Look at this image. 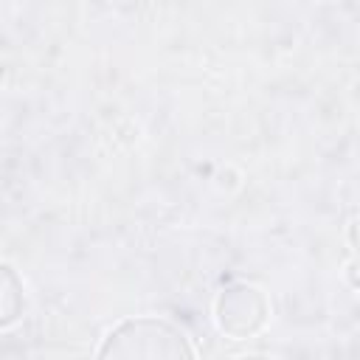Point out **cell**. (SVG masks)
<instances>
[{
    "label": "cell",
    "mask_w": 360,
    "mask_h": 360,
    "mask_svg": "<svg viewBox=\"0 0 360 360\" xmlns=\"http://www.w3.org/2000/svg\"><path fill=\"white\" fill-rule=\"evenodd\" d=\"M98 357L177 360V357H194V349L186 332L163 318H129L107 332V338L98 346Z\"/></svg>",
    "instance_id": "6da1fadb"
},
{
    "label": "cell",
    "mask_w": 360,
    "mask_h": 360,
    "mask_svg": "<svg viewBox=\"0 0 360 360\" xmlns=\"http://www.w3.org/2000/svg\"><path fill=\"white\" fill-rule=\"evenodd\" d=\"M349 245L360 253V219H352V225H349Z\"/></svg>",
    "instance_id": "5b68a950"
},
{
    "label": "cell",
    "mask_w": 360,
    "mask_h": 360,
    "mask_svg": "<svg viewBox=\"0 0 360 360\" xmlns=\"http://www.w3.org/2000/svg\"><path fill=\"white\" fill-rule=\"evenodd\" d=\"M214 315H217V323L225 335L250 338L264 326V321L270 315V307H267V298L259 287L231 284L219 292V298L214 304Z\"/></svg>",
    "instance_id": "7a4b0ae2"
},
{
    "label": "cell",
    "mask_w": 360,
    "mask_h": 360,
    "mask_svg": "<svg viewBox=\"0 0 360 360\" xmlns=\"http://www.w3.org/2000/svg\"><path fill=\"white\" fill-rule=\"evenodd\" d=\"M346 281H349L354 290H360V256L346 264Z\"/></svg>",
    "instance_id": "277c9868"
},
{
    "label": "cell",
    "mask_w": 360,
    "mask_h": 360,
    "mask_svg": "<svg viewBox=\"0 0 360 360\" xmlns=\"http://www.w3.org/2000/svg\"><path fill=\"white\" fill-rule=\"evenodd\" d=\"M22 312V284L17 281L11 267H3V315L0 323L8 326L14 323V318Z\"/></svg>",
    "instance_id": "3957f363"
}]
</instances>
